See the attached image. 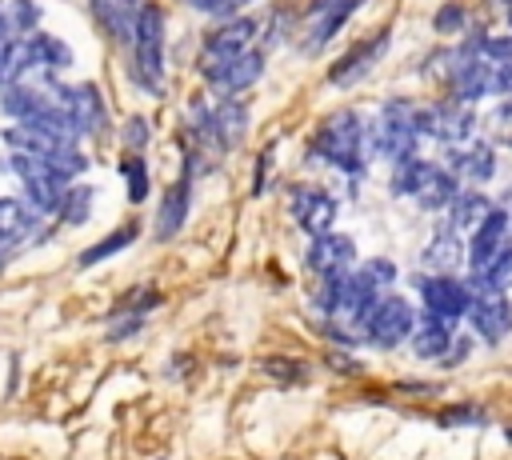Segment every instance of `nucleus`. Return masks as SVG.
<instances>
[{
	"instance_id": "obj_1",
	"label": "nucleus",
	"mask_w": 512,
	"mask_h": 460,
	"mask_svg": "<svg viewBox=\"0 0 512 460\" xmlns=\"http://www.w3.org/2000/svg\"><path fill=\"white\" fill-rule=\"evenodd\" d=\"M132 80L148 92H164V8L160 4H140L132 16V60H128Z\"/></svg>"
},
{
	"instance_id": "obj_27",
	"label": "nucleus",
	"mask_w": 512,
	"mask_h": 460,
	"mask_svg": "<svg viewBox=\"0 0 512 460\" xmlns=\"http://www.w3.org/2000/svg\"><path fill=\"white\" fill-rule=\"evenodd\" d=\"M92 200H96V188L92 184H68L64 196H60V204H56V212H60L64 224L80 228L92 216Z\"/></svg>"
},
{
	"instance_id": "obj_44",
	"label": "nucleus",
	"mask_w": 512,
	"mask_h": 460,
	"mask_svg": "<svg viewBox=\"0 0 512 460\" xmlns=\"http://www.w3.org/2000/svg\"><path fill=\"white\" fill-rule=\"evenodd\" d=\"M504 12H508V24H512V0H504Z\"/></svg>"
},
{
	"instance_id": "obj_33",
	"label": "nucleus",
	"mask_w": 512,
	"mask_h": 460,
	"mask_svg": "<svg viewBox=\"0 0 512 460\" xmlns=\"http://www.w3.org/2000/svg\"><path fill=\"white\" fill-rule=\"evenodd\" d=\"M488 416H484V408L480 404H452V408H444L440 416H436V424H444V428H460V424H484Z\"/></svg>"
},
{
	"instance_id": "obj_25",
	"label": "nucleus",
	"mask_w": 512,
	"mask_h": 460,
	"mask_svg": "<svg viewBox=\"0 0 512 460\" xmlns=\"http://www.w3.org/2000/svg\"><path fill=\"white\" fill-rule=\"evenodd\" d=\"M456 192H460V180L452 172H444V168H432V176L424 180V188L416 192V200H420V208L436 212V208H448L456 200Z\"/></svg>"
},
{
	"instance_id": "obj_37",
	"label": "nucleus",
	"mask_w": 512,
	"mask_h": 460,
	"mask_svg": "<svg viewBox=\"0 0 512 460\" xmlns=\"http://www.w3.org/2000/svg\"><path fill=\"white\" fill-rule=\"evenodd\" d=\"M488 92L512 96V60L508 64H488Z\"/></svg>"
},
{
	"instance_id": "obj_2",
	"label": "nucleus",
	"mask_w": 512,
	"mask_h": 460,
	"mask_svg": "<svg viewBox=\"0 0 512 460\" xmlns=\"http://www.w3.org/2000/svg\"><path fill=\"white\" fill-rule=\"evenodd\" d=\"M364 124L356 112H336L328 116L320 128H316V140H312V152L320 160H328L332 168L348 172V176H360L364 168Z\"/></svg>"
},
{
	"instance_id": "obj_22",
	"label": "nucleus",
	"mask_w": 512,
	"mask_h": 460,
	"mask_svg": "<svg viewBox=\"0 0 512 460\" xmlns=\"http://www.w3.org/2000/svg\"><path fill=\"white\" fill-rule=\"evenodd\" d=\"M464 260V244H460V232H452L448 224L428 240V248L420 252V264L432 268V272H452L456 264Z\"/></svg>"
},
{
	"instance_id": "obj_14",
	"label": "nucleus",
	"mask_w": 512,
	"mask_h": 460,
	"mask_svg": "<svg viewBox=\"0 0 512 460\" xmlns=\"http://www.w3.org/2000/svg\"><path fill=\"white\" fill-rule=\"evenodd\" d=\"M356 8H360V0H332V4L312 8V20H308L304 40H300V52H304V56L320 52V48H324L340 28H344V20H348Z\"/></svg>"
},
{
	"instance_id": "obj_5",
	"label": "nucleus",
	"mask_w": 512,
	"mask_h": 460,
	"mask_svg": "<svg viewBox=\"0 0 512 460\" xmlns=\"http://www.w3.org/2000/svg\"><path fill=\"white\" fill-rule=\"evenodd\" d=\"M412 324H416V312H412L408 300H400V296H376V304L360 320V332L376 348H396L400 340L412 336Z\"/></svg>"
},
{
	"instance_id": "obj_10",
	"label": "nucleus",
	"mask_w": 512,
	"mask_h": 460,
	"mask_svg": "<svg viewBox=\"0 0 512 460\" xmlns=\"http://www.w3.org/2000/svg\"><path fill=\"white\" fill-rule=\"evenodd\" d=\"M388 40H392V32L380 28V32H372L368 40L352 44V48L328 68V84H336V88H352L356 80H364V76L376 68V60L388 52Z\"/></svg>"
},
{
	"instance_id": "obj_15",
	"label": "nucleus",
	"mask_w": 512,
	"mask_h": 460,
	"mask_svg": "<svg viewBox=\"0 0 512 460\" xmlns=\"http://www.w3.org/2000/svg\"><path fill=\"white\" fill-rule=\"evenodd\" d=\"M352 256H356V244H352V236H340V232H320V236H312V248H308V268L312 272H344L348 264H352Z\"/></svg>"
},
{
	"instance_id": "obj_32",
	"label": "nucleus",
	"mask_w": 512,
	"mask_h": 460,
	"mask_svg": "<svg viewBox=\"0 0 512 460\" xmlns=\"http://www.w3.org/2000/svg\"><path fill=\"white\" fill-rule=\"evenodd\" d=\"M8 24H12V32H36V24H40V4H36V0H12V4H8Z\"/></svg>"
},
{
	"instance_id": "obj_43",
	"label": "nucleus",
	"mask_w": 512,
	"mask_h": 460,
	"mask_svg": "<svg viewBox=\"0 0 512 460\" xmlns=\"http://www.w3.org/2000/svg\"><path fill=\"white\" fill-rule=\"evenodd\" d=\"M112 4H116V8H124V12H128V16H136V8H140V4H136V0H112Z\"/></svg>"
},
{
	"instance_id": "obj_39",
	"label": "nucleus",
	"mask_w": 512,
	"mask_h": 460,
	"mask_svg": "<svg viewBox=\"0 0 512 460\" xmlns=\"http://www.w3.org/2000/svg\"><path fill=\"white\" fill-rule=\"evenodd\" d=\"M200 12H212V16H232L236 8H244V4H252V0H192Z\"/></svg>"
},
{
	"instance_id": "obj_7",
	"label": "nucleus",
	"mask_w": 512,
	"mask_h": 460,
	"mask_svg": "<svg viewBox=\"0 0 512 460\" xmlns=\"http://www.w3.org/2000/svg\"><path fill=\"white\" fill-rule=\"evenodd\" d=\"M472 128H476V116L456 96H448L440 104H428V108H416V132L436 136L444 144H464L472 136Z\"/></svg>"
},
{
	"instance_id": "obj_18",
	"label": "nucleus",
	"mask_w": 512,
	"mask_h": 460,
	"mask_svg": "<svg viewBox=\"0 0 512 460\" xmlns=\"http://www.w3.org/2000/svg\"><path fill=\"white\" fill-rule=\"evenodd\" d=\"M188 204H192V184H188V172H184V176L164 192L160 212H156V224H152V236H156V240H172V236L184 228Z\"/></svg>"
},
{
	"instance_id": "obj_6",
	"label": "nucleus",
	"mask_w": 512,
	"mask_h": 460,
	"mask_svg": "<svg viewBox=\"0 0 512 460\" xmlns=\"http://www.w3.org/2000/svg\"><path fill=\"white\" fill-rule=\"evenodd\" d=\"M12 172L24 180V192L32 196V208L36 212H56L64 188H68V176L60 168H52L48 160L40 156H28V152H12Z\"/></svg>"
},
{
	"instance_id": "obj_8",
	"label": "nucleus",
	"mask_w": 512,
	"mask_h": 460,
	"mask_svg": "<svg viewBox=\"0 0 512 460\" xmlns=\"http://www.w3.org/2000/svg\"><path fill=\"white\" fill-rule=\"evenodd\" d=\"M48 88L64 104V112L72 116L80 136H100L108 128V112H104V100H100L96 84H56V80H48Z\"/></svg>"
},
{
	"instance_id": "obj_45",
	"label": "nucleus",
	"mask_w": 512,
	"mask_h": 460,
	"mask_svg": "<svg viewBox=\"0 0 512 460\" xmlns=\"http://www.w3.org/2000/svg\"><path fill=\"white\" fill-rule=\"evenodd\" d=\"M320 4H332V0H312V8H320Z\"/></svg>"
},
{
	"instance_id": "obj_40",
	"label": "nucleus",
	"mask_w": 512,
	"mask_h": 460,
	"mask_svg": "<svg viewBox=\"0 0 512 460\" xmlns=\"http://www.w3.org/2000/svg\"><path fill=\"white\" fill-rule=\"evenodd\" d=\"M472 356V340L468 336H452V344H448V352H444V364H460V360H468Z\"/></svg>"
},
{
	"instance_id": "obj_29",
	"label": "nucleus",
	"mask_w": 512,
	"mask_h": 460,
	"mask_svg": "<svg viewBox=\"0 0 512 460\" xmlns=\"http://www.w3.org/2000/svg\"><path fill=\"white\" fill-rule=\"evenodd\" d=\"M468 288H472V296H476V292H488V288H492V292L512 288V248H504V252H500L484 272H476Z\"/></svg>"
},
{
	"instance_id": "obj_38",
	"label": "nucleus",
	"mask_w": 512,
	"mask_h": 460,
	"mask_svg": "<svg viewBox=\"0 0 512 460\" xmlns=\"http://www.w3.org/2000/svg\"><path fill=\"white\" fill-rule=\"evenodd\" d=\"M492 128H496V140H500V144H512V96H508V100L496 108Z\"/></svg>"
},
{
	"instance_id": "obj_30",
	"label": "nucleus",
	"mask_w": 512,
	"mask_h": 460,
	"mask_svg": "<svg viewBox=\"0 0 512 460\" xmlns=\"http://www.w3.org/2000/svg\"><path fill=\"white\" fill-rule=\"evenodd\" d=\"M256 368L276 384H308V376H312V368L304 360H292V356H264Z\"/></svg>"
},
{
	"instance_id": "obj_12",
	"label": "nucleus",
	"mask_w": 512,
	"mask_h": 460,
	"mask_svg": "<svg viewBox=\"0 0 512 460\" xmlns=\"http://www.w3.org/2000/svg\"><path fill=\"white\" fill-rule=\"evenodd\" d=\"M468 320L472 328L488 340V344H500L508 332H512V300L504 292H476L472 304H468Z\"/></svg>"
},
{
	"instance_id": "obj_28",
	"label": "nucleus",
	"mask_w": 512,
	"mask_h": 460,
	"mask_svg": "<svg viewBox=\"0 0 512 460\" xmlns=\"http://www.w3.org/2000/svg\"><path fill=\"white\" fill-rule=\"evenodd\" d=\"M432 168H436V164L416 160V156L400 160V164H396V172H392V192H396V196H416V192L424 188V180L432 176Z\"/></svg>"
},
{
	"instance_id": "obj_9",
	"label": "nucleus",
	"mask_w": 512,
	"mask_h": 460,
	"mask_svg": "<svg viewBox=\"0 0 512 460\" xmlns=\"http://www.w3.org/2000/svg\"><path fill=\"white\" fill-rule=\"evenodd\" d=\"M416 288H420V300H424V312H432V316H440V320H456V316H464L468 312V304H472V288L468 284H460L456 276H448V272H436V276H420L416 280Z\"/></svg>"
},
{
	"instance_id": "obj_41",
	"label": "nucleus",
	"mask_w": 512,
	"mask_h": 460,
	"mask_svg": "<svg viewBox=\"0 0 512 460\" xmlns=\"http://www.w3.org/2000/svg\"><path fill=\"white\" fill-rule=\"evenodd\" d=\"M328 364H332V368H340V372H360V364H356V360H348V356H340V352H332V356H328Z\"/></svg>"
},
{
	"instance_id": "obj_46",
	"label": "nucleus",
	"mask_w": 512,
	"mask_h": 460,
	"mask_svg": "<svg viewBox=\"0 0 512 460\" xmlns=\"http://www.w3.org/2000/svg\"><path fill=\"white\" fill-rule=\"evenodd\" d=\"M508 440H512V428H508Z\"/></svg>"
},
{
	"instance_id": "obj_23",
	"label": "nucleus",
	"mask_w": 512,
	"mask_h": 460,
	"mask_svg": "<svg viewBox=\"0 0 512 460\" xmlns=\"http://www.w3.org/2000/svg\"><path fill=\"white\" fill-rule=\"evenodd\" d=\"M492 212V204H488V196L484 192H456V200L448 204V228L452 232H472L484 216Z\"/></svg>"
},
{
	"instance_id": "obj_17",
	"label": "nucleus",
	"mask_w": 512,
	"mask_h": 460,
	"mask_svg": "<svg viewBox=\"0 0 512 460\" xmlns=\"http://www.w3.org/2000/svg\"><path fill=\"white\" fill-rule=\"evenodd\" d=\"M448 172L464 184H488L496 172V152L488 144H468V148H452L448 152Z\"/></svg>"
},
{
	"instance_id": "obj_36",
	"label": "nucleus",
	"mask_w": 512,
	"mask_h": 460,
	"mask_svg": "<svg viewBox=\"0 0 512 460\" xmlns=\"http://www.w3.org/2000/svg\"><path fill=\"white\" fill-rule=\"evenodd\" d=\"M120 136H124V148H128V152H144V144H148V124H144V116H132Z\"/></svg>"
},
{
	"instance_id": "obj_16",
	"label": "nucleus",
	"mask_w": 512,
	"mask_h": 460,
	"mask_svg": "<svg viewBox=\"0 0 512 460\" xmlns=\"http://www.w3.org/2000/svg\"><path fill=\"white\" fill-rule=\"evenodd\" d=\"M260 76H264V52H260V48H248V52H240V56H236L216 80H208V84H212L216 96H240V92L252 88Z\"/></svg>"
},
{
	"instance_id": "obj_19",
	"label": "nucleus",
	"mask_w": 512,
	"mask_h": 460,
	"mask_svg": "<svg viewBox=\"0 0 512 460\" xmlns=\"http://www.w3.org/2000/svg\"><path fill=\"white\" fill-rule=\"evenodd\" d=\"M448 344H452V324H448V320L424 312V316L412 324V352H416L420 360H444Z\"/></svg>"
},
{
	"instance_id": "obj_34",
	"label": "nucleus",
	"mask_w": 512,
	"mask_h": 460,
	"mask_svg": "<svg viewBox=\"0 0 512 460\" xmlns=\"http://www.w3.org/2000/svg\"><path fill=\"white\" fill-rule=\"evenodd\" d=\"M464 24H468V12H464V4H456V0L440 4V8H436V16H432V28H436V32H444V36H448V32H460Z\"/></svg>"
},
{
	"instance_id": "obj_4",
	"label": "nucleus",
	"mask_w": 512,
	"mask_h": 460,
	"mask_svg": "<svg viewBox=\"0 0 512 460\" xmlns=\"http://www.w3.org/2000/svg\"><path fill=\"white\" fill-rule=\"evenodd\" d=\"M416 104L408 100H388L380 108V120L372 128V152L376 156H388L392 164L416 156Z\"/></svg>"
},
{
	"instance_id": "obj_13",
	"label": "nucleus",
	"mask_w": 512,
	"mask_h": 460,
	"mask_svg": "<svg viewBox=\"0 0 512 460\" xmlns=\"http://www.w3.org/2000/svg\"><path fill=\"white\" fill-rule=\"evenodd\" d=\"M508 216L500 208H492L476 228H472V240H468V264L472 272H484L504 248H508Z\"/></svg>"
},
{
	"instance_id": "obj_35",
	"label": "nucleus",
	"mask_w": 512,
	"mask_h": 460,
	"mask_svg": "<svg viewBox=\"0 0 512 460\" xmlns=\"http://www.w3.org/2000/svg\"><path fill=\"white\" fill-rule=\"evenodd\" d=\"M360 272H364V276H368L376 288H384V284H392V280H396V264H392V260H384V256H372V260H368Z\"/></svg>"
},
{
	"instance_id": "obj_42",
	"label": "nucleus",
	"mask_w": 512,
	"mask_h": 460,
	"mask_svg": "<svg viewBox=\"0 0 512 460\" xmlns=\"http://www.w3.org/2000/svg\"><path fill=\"white\" fill-rule=\"evenodd\" d=\"M496 208H500V212L508 216V228H512V188H508V192L500 196V204H496Z\"/></svg>"
},
{
	"instance_id": "obj_20",
	"label": "nucleus",
	"mask_w": 512,
	"mask_h": 460,
	"mask_svg": "<svg viewBox=\"0 0 512 460\" xmlns=\"http://www.w3.org/2000/svg\"><path fill=\"white\" fill-rule=\"evenodd\" d=\"M32 228H36V216H32V208H28L24 200H12V196H4V200H0V252H4V248H16V244H24Z\"/></svg>"
},
{
	"instance_id": "obj_21",
	"label": "nucleus",
	"mask_w": 512,
	"mask_h": 460,
	"mask_svg": "<svg viewBox=\"0 0 512 460\" xmlns=\"http://www.w3.org/2000/svg\"><path fill=\"white\" fill-rule=\"evenodd\" d=\"M24 52H28V68H68L72 64V48L48 32H28Z\"/></svg>"
},
{
	"instance_id": "obj_24",
	"label": "nucleus",
	"mask_w": 512,
	"mask_h": 460,
	"mask_svg": "<svg viewBox=\"0 0 512 460\" xmlns=\"http://www.w3.org/2000/svg\"><path fill=\"white\" fill-rule=\"evenodd\" d=\"M136 236H140V224H136V220H128V224L112 228L104 240H96L92 248H84V252H80V268H92V264H100V260L116 256V252H120V248H128Z\"/></svg>"
},
{
	"instance_id": "obj_31",
	"label": "nucleus",
	"mask_w": 512,
	"mask_h": 460,
	"mask_svg": "<svg viewBox=\"0 0 512 460\" xmlns=\"http://www.w3.org/2000/svg\"><path fill=\"white\" fill-rule=\"evenodd\" d=\"M120 176H124V188H128V200L140 204L148 196V164L140 152H128L124 164H120Z\"/></svg>"
},
{
	"instance_id": "obj_11",
	"label": "nucleus",
	"mask_w": 512,
	"mask_h": 460,
	"mask_svg": "<svg viewBox=\"0 0 512 460\" xmlns=\"http://www.w3.org/2000/svg\"><path fill=\"white\" fill-rule=\"evenodd\" d=\"M288 212L296 216V224L308 236H320V232H332L336 200L324 188H316V184H292L288 188Z\"/></svg>"
},
{
	"instance_id": "obj_3",
	"label": "nucleus",
	"mask_w": 512,
	"mask_h": 460,
	"mask_svg": "<svg viewBox=\"0 0 512 460\" xmlns=\"http://www.w3.org/2000/svg\"><path fill=\"white\" fill-rule=\"evenodd\" d=\"M220 20H224V24H216V28L204 36V44H200L196 68H200L204 80H216L240 52L252 48V40H256V32H260V24H256L252 16H220Z\"/></svg>"
},
{
	"instance_id": "obj_26",
	"label": "nucleus",
	"mask_w": 512,
	"mask_h": 460,
	"mask_svg": "<svg viewBox=\"0 0 512 460\" xmlns=\"http://www.w3.org/2000/svg\"><path fill=\"white\" fill-rule=\"evenodd\" d=\"M212 116H216V132H220V140H224V152L244 136V120H248V108L236 100V96H224L216 108H212Z\"/></svg>"
}]
</instances>
